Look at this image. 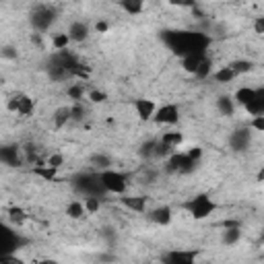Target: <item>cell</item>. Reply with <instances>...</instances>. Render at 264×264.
Returning a JSON list of instances; mask_svg holds the SVG:
<instances>
[{
    "instance_id": "6da1fadb",
    "label": "cell",
    "mask_w": 264,
    "mask_h": 264,
    "mask_svg": "<svg viewBox=\"0 0 264 264\" xmlns=\"http://www.w3.org/2000/svg\"><path fill=\"white\" fill-rule=\"evenodd\" d=\"M99 184L103 188V192H110V194H118L124 196L128 192V174L118 172V170H103L97 174Z\"/></svg>"
},
{
    "instance_id": "7a4b0ae2",
    "label": "cell",
    "mask_w": 264,
    "mask_h": 264,
    "mask_svg": "<svg viewBox=\"0 0 264 264\" xmlns=\"http://www.w3.org/2000/svg\"><path fill=\"white\" fill-rule=\"evenodd\" d=\"M182 206L188 210V213H190L194 219H198V221L208 219V217L217 210L215 200L210 198L208 194H196L194 198H190V200H188V202H184Z\"/></svg>"
},
{
    "instance_id": "3957f363",
    "label": "cell",
    "mask_w": 264,
    "mask_h": 264,
    "mask_svg": "<svg viewBox=\"0 0 264 264\" xmlns=\"http://www.w3.org/2000/svg\"><path fill=\"white\" fill-rule=\"evenodd\" d=\"M198 170V163L192 161L186 153H172L165 159V172L167 174H180V176H190Z\"/></svg>"
},
{
    "instance_id": "277c9868",
    "label": "cell",
    "mask_w": 264,
    "mask_h": 264,
    "mask_svg": "<svg viewBox=\"0 0 264 264\" xmlns=\"http://www.w3.org/2000/svg\"><path fill=\"white\" fill-rule=\"evenodd\" d=\"M56 7H52V5H35L33 11H31V25L35 31H47L52 27V23L56 21Z\"/></svg>"
},
{
    "instance_id": "5b68a950",
    "label": "cell",
    "mask_w": 264,
    "mask_h": 264,
    "mask_svg": "<svg viewBox=\"0 0 264 264\" xmlns=\"http://www.w3.org/2000/svg\"><path fill=\"white\" fill-rule=\"evenodd\" d=\"M151 122H155L157 126H174L180 122V108L176 103H165L161 108H157Z\"/></svg>"
},
{
    "instance_id": "8992f818",
    "label": "cell",
    "mask_w": 264,
    "mask_h": 264,
    "mask_svg": "<svg viewBox=\"0 0 264 264\" xmlns=\"http://www.w3.org/2000/svg\"><path fill=\"white\" fill-rule=\"evenodd\" d=\"M75 188H77L85 198H87V196H99V194L103 192L97 174H95V176H93V174H83V176H79L77 182H75Z\"/></svg>"
},
{
    "instance_id": "52a82bcc",
    "label": "cell",
    "mask_w": 264,
    "mask_h": 264,
    "mask_svg": "<svg viewBox=\"0 0 264 264\" xmlns=\"http://www.w3.org/2000/svg\"><path fill=\"white\" fill-rule=\"evenodd\" d=\"M134 112H136V116H138V120L140 122H151L153 120V116H155V112H157V105H155V101L153 99H149V97H140V99H134Z\"/></svg>"
},
{
    "instance_id": "ba28073f",
    "label": "cell",
    "mask_w": 264,
    "mask_h": 264,
    "mask_svg": "<svg viewBox=\"0 0 264 264\" xmlns=\"http://www.w3.org/2000/svg\"><path fill=\"white\" fill-rule=\"evenodd\" d=\"M196 250H174L163 258V264H196Z\"/></svg>"
},
{
    "instance_id": "9c48e42d",
    "label": "cell",
    "mask_w": 264,
    "mask_h": 264,
    "mask_svg": "<svg viewBox=\"0 0 264 264\" xmlns=\"http://www.w3.org/2000/svg\"><path fill=\"white\" fill-rule=\"evenodd\" d=\"M149 219H151L155 225L165 227V225H170V223H172V219H174V210H172V206H167V204L157 206V208L149 210Z\"/></svg>"
},
{
    "instance_id": "30bf717a",
    "label": "cell",
    "mask_w": 264,
    "mask_h": 264,
    "mask_svg": "<svg viewBox=\"0 0 264 264\" xmlns=\"http://www.w3.org/2000/svg\"><path fill=\"white\" fill-rule=\"evenodd\" d=\"M13 99H15V105H17L15 114L27 118V116H31V114L35 112V101H33V97H29V95H25V93H17V95H13Z\"/></svg>"
},
{
    "instance_id": "8fae6325",
    "label": "cell",
    "mask_w": 264,
    "mask_h": 264,
    "mask_svg": "<svg viewBox=\"0 0 264 264\" xmlns=\"http://www.w3.org/2000/svg\"><path fill=\"white\" fill-rule=\"evenodd\" d=\"M89 33H91V29H89V23H85V21H73L68 31H66L68 39L75 43H83L89 37Z\"/></svg>"
},
{
    "instance_id": "7c38bea8",
    "label": "cell",
    "mask_w": 264,
    "mask_h": 264,
    "mask_svg": "<svg viewBox=\"0 0 264 264\" xmlns=\"http://www.w3.org/2000/svg\"><path fill=\"white\" fill-rule=\"evenodd\" d=\"M120 204L126 206L128 210H134V213H147L149 198L147 196H128V194H124L120 198Z\"/></svg>"
},
{
    "instance_id": "4fadbf2b",
    "label": "cell",
    "mask_w": 264,
    "mask_h": 264,
    "mask_svg": "<svg viewBox=\"0 0 264 264\" xmlns=\"http://www.w3.org/2000/svg\"><path fill=\"white\" fill-rule=\"evenodd\" d=\"M0 163L5 165H19L21 163V155H19V147L11 145V147H0Z\"/></svg>"
},
{
    "instance_id": "5bb4252c",
    "label": "cell",
    "mask_w": 264,
    "mask_h": 264,
    "mask_svg": "<svg viewBox=\"0 0 264 264\" xmlns=\"http://www.w3.org/2000/svg\"><path fill=\"white\" fill-rule=\"evenodd\" d=\"M229 145L233 151H246L250 147V128H239L231 134Z\"/></svg>"
},
{
    "instance_id": "9a60e30c",
    "label": "cell",
    "mask_w": 264,
    "mask_h": 264,
    "mask_svg": "<svg viewBox=\"0 0 264 264\" xmlns=\"http://www.w3.org/2000/svg\"><path fill=\"white\" fill-rule=\"evenodd\" d=\"M246 110L252 116H264V89H256V97L246 105Z\"/></svg>"
},
{
    "instance_id": "2e32d148",
    "label": "cell",
    "mask_w": 264,
    "mask_h": 264,
    "mask_svg": "<svg viewBox=\"0 0 264 264\" xmlns=\"http://www.w3.org/2000/svg\"><path fill=\"white\" fill-rule=\"evenodd\" d=\"M33 176L41 178L43 182H56V180H58V172L52 170V167H47L45 161H37V165L33 167Z\"/></svg>"
},
{
    "instance_id": "e0dca14e",
    "label": "cell",
    "mask_w": 264,
    "mask_h": 264,
    "mask_svg": "<svg viewBox=\"0 0 264 264\" xmlns=\"http://www.w3.org/2000/svg\"><path fill=\"white\" fill-rule=\"evenodd\" d=\"M217 112L221 116H235V101H233L231 95L217 97Z\"/></svg>"
},
{
    "instance_id": "ac0fdd59",
    "label": "cell",
    "mask_w": 264,
    "mask_h": 264,
    "mask_svg": "<svg viewBox=\"0 0 264 264\" xmlns=\"http://www.w3.org/2000/svg\"><path fill=\"white\" fill-rule=\"evenodd\" d=\"M202 58H204V52H194V54H188V56L182 58V68H184L186 73L194 75L196 68H198V64L202 62Z\"/></svg>"
},
{
    "instance_id": "d6986e66",
    "label": "cell",
    "mask_w": 264,
    "mask_h": 264,
    "mask_svg": "<svg viewBox=\"0 0 264 264\" xmlns=\"http://www.w3.org/2000/svg\"><path fill=\"white\" fill-rule=\"evenodd\" d=\"M159 142H163L165 147H170V149H178V147H182V142H184V134L182 132H178V130H170V132H163L161 134V138H159Z\"/></svg>"
},
{
    "instance_id": "ffe728a7",
    "label": "cell",
    "mask_w": 264,
    "mask_h": 264,
    "mask_svg": "<svg viewBox=\"0 0 264 264\" xmlns=\"http://www.w3.org/2000/svg\"><path fill=\"white\" fill-rule=\"evenodd\" d=\"M52 122H54L56 128H64L70 122V105H60V108L52 116Z\"/></svg>"
},
{
    "instance_id": "44dd1931",
    "label": "cell",
    "mask_w": 264,
    "mask_h": 264,
    "mask_svg": "<svg viewBox=\"0 0 264 264\" xmlns=\"http://www.w3.org/2000/svg\"><path fill=\"white\" fill-rule=\"evenodd\" d=\"M47 77H50V81H54V83H62V81L73 79L70 73H68L64 66H58V64H54V62H52L50 68H47Z\"/></svg>"
},
{
    "instance_id": "7402d4cb",
    "label": "cell",
    "mask_w": 264,
    "mask_h": 264,
    "mask_svg": "<svg viewBox=\"0 0 264 264\" xmlns=\"http://www.w3.org/2000/svg\"><path fill=\"white\" fill-rule=\"evenodd\" d=\"M254 97H256V89H254V87H239V89L233 93V101L239 103V105H244V108H246V105H248Z\"/></svg>"
},
{
    "instance_id": "603a6c76",
    "label": "cell",
    "mask_w": 264,
    "mask_h": 264,
    "mask_svg": "<svg viewBox=\"0 0 264 264\" xmlns=\"http://www.w3.org/2000/svg\"><path fill=\"white\" fill-rule=\"evenodd\" d=\"M87 213H85V206H83V200H70L66 204V217L68 219H83Z\"/></svg>"
},
{
    "instance_id": "cb8c5ba5",
    "label": "cell",
    "mask_w": 264,
    "mask_h": 264,
    "mask_svg": "<svg viewBox=\"0 0 264 264\" xmlns=\"http://www.w3.org/2000/svg\"><path fill=\"white\" fill-rule=\"evenodd\" d=\"M215 79V83H221V85H227V83H233L235 79H237V75L229 68V66H221L219 70H215L213 75H210Z\"/></svg>"
},
{
    "instance_id": "d4e9b609",
    "label": "cell",
    "mask_w": 264,
    "mask_h": 264,
    "mask_svg": "<svg viewBox=\"0 0 264 264\" xmlns=\"http://www.w3.org/2000/svg\"><path fill=\"white\" fill-rule=\"evenodd\" d=\"M155 147H157V138L145 140V142L138 147V157H140V159H145V161L155 159Z\"/></svg>"
},
{
    "instance_id": "484cf974",
    "label": "cell",
    "mask_w": 264,
    "mask_h": 264,
    "mask_svg": "<svg viewBox=\"0 0 264 264\" xmlns=\"http://www.w3.org/2000/svg\"><path fill=\"white\" fill-rule=\"evenodd\" d=\"M9 219H11V223H15L17 227H21V225L27 223L29 215L25 213V208H21V206H11V208H9Z\"/></svg>"
},
{
    "instance_id": "4316f807",
    "label": "cell",
    "mask_w": 264,
    "mask_h": 264,
    "mask_svg": "<svg viewBox=\"0 0 264 264\" xmlns=\"http://www.w3.org/2000/svg\"><path fill=\"white\" fill-rule=\"evenodd\" d=\"M227 66H229L237 77H239V75H248V73L254 70V62H252V60H231Z\"/></svg>"
},
{
    "instance_id": "83f0119b",
    "label": "cell",
    "mask_w": 264,
    "mask_h": 264,
    "mask_svg": "<svg viewBox=\"0 0 264 264\" xmlns=\"http://www.w3.org/2000/svg\"><path fill=\"white\" fill-rule=\"evenodd\" d=\"M120 9L126 11L128 15H140L145 11V3H142V0H122Z\"/></svg>"
},
{
    "instance_id": "f1b7e54d",
    "label": "cell",
    "mask_w": 264,
    "mask_h": 264,
    "mask_svg": "<svg viewBox=\"0 0 264 264\" xmlns=\"http://www.w3.org/2000/svg\"><path fill=\"white\" fill-rule=\"evenodd\" d=\"M91 165L97 167L99 172L112 170V157H110V155H103V153H97V155L91 157Z\"/></svg>"
},
{
    "instance_id": "f546056e",
    "label": "cell",
    "mask_w": 264,
    "mask_h": 264,
    "mask_svg": "<svg viewBox=\"0 0 264 264\" xmlns=\"http://www.w3.org/2000/svg\"><path fill=\"white\" fill-rule=\"evenodd\" d=\"M66 95H68L75 103H81V99L87 95L85 85H83V83H73V85H68V87H66Z\"/></svg>"
},
{
    "instance_id": "4dcf8cb0",
    "label": "cell",
    "mask_w": 264,
    "mask_h": 264,
    "mask_svg": "<svg viewBox=\"0 0 264 264\" xmlns=\"http://www.w3.org/2000/svg\"><path fill=\"white\" fill-rule=\"evenodd\" d=\"M210 75H213V62H210V58L208 56H204L202 58V62L198 64V68H196V73H194V77H198V79H208Z\"/></svg>"
},
{
    "instance_id": "1f68e13d",
    "label": "cell",
    "mask_w": 264,
    "mask_h": 264,
    "mask_svg": "<svg viewBox=\"0 0 264 264\" xmlns=\"http://www.w3.org/2000/svg\"><path fill=\"white\" fill-rule=\"evenodd\" d=\"M83 206H85L87 215H95L101 206V200H99V196H87V198H83Z\"/></svg>"
},
{
    "instance_id": "d6a6232c",
    "label": "cell",
    "mask_w": 264,
    "mask_h": 264,
    "mask_svg": "<svg viewBox=\"0 0 264 264\" xmlns=\"http://www.w3.org/2000/svg\"><path fill=\"white\" fill-rule=\"evenodd\" d=\"M242 237V229L239 227H233V229H225L223 231V244L225 246H235Z\"/></svg>"
},
{
    "instance_id": "836d02e7",
    "label": "cell",
    "mask_w": 264,
    "mask_h": 264,
    "mask_svg": "<svg viewBox=\"0 0 264 264\" xmlns=\"http://www.w3.org/2000/svg\"><path fill=\"white\" fill-rule=\"evenodd\" d=\"M45 165L58 172V170L64 165V155H62V153H50L47 159H45Z\"/></svg>"
},
{
    "instance_id": "e575fe53",
    "label": "cell",
    "mask_w": 264,
    "mask_h": 264,
    "mask_svg": "<svg viewBox=\"0 0 264 264\" xmlns=\"http://www.w3.org/2000/svg\"><path fill=\"white\" fill-rule=\"evenodd\" d=\"M68 43H70V39H68L66 33H56L54 37H52V47L58 50V52H64L68 47Z\"/></svg>"
},
{
    "instance_id": "d590c367",
    "label": "cell",
    "mask_w": 264,
    "mask_h": 264,
    "mask_svg": "<svg viewBox=\"0 0 264 264\" xmlns=\"http://www.w3.org/2000/svg\"><path fill=\"white\" fill-rule=\"evenodd\" d=\"M172 153H176V151H174V149H170V147H165L163 142H159V138H157V147H155V159L165 161Z\"/></svg>"
},
{
    "instance_id": "8d00e7d4",
    "label": "cell",
    "mask_w": 264,
    "mask_h": 264,
    "mask_svg": "<svg viewBox=\"0 0 264 264\" xmlns=\"http://www.w3.org/2000/svg\"><path fill=\"white\" fill-rule=\"evenodd\" d=\"M0 58H3V60H17L19 52H17L15 45H3V47H0Z\"/></svg>"
},
{
    "instance_id": "74e56055",
    "label": "cell",
    "mask_w": 264,
    "mask_h": 264,
    "mask_svg": "<svg viewBox=\"0 0 264 264\" xmlns=\"http://www.w3.org/2000/svg\"><path fill=\"white\" fill-rule=\"evenodd\" d=\"M85 108H83V103H75V105H70V120H75V122H83V118H85Z\"/></svg>"
},
{
    "instance_id": "f35d334b",
    "label": "cell",
    "mask_w": 264,
    "mask_h": 264,
    "mask_svg": "<svg viewBox=\"0 0 264 264\" xmlns=\"http://www.w3.org/2000/svg\"><path fill=\"white\" fill-rule=\"evenodd\" d=\"M87 97H89L91 103H103V101H108V93L99 91V89H91V91L87 93Z\"/></svg>"
},
{
    "instance_id": "ab89813d",
    "label": "cell",
    "mask_w": 264,
    "mask_h": 264,
    "mask_svg": "<svg viewBox=\"0 0 264 264\" xmlns=\"http://www.w3.org/2000/svg\"><path fill=\"white\" fill-rule=\"evenodd\" d=\"M0 264H25V260L19 258V256L13 252V254H3V256H0Z\"/></svg>"
},
{
    "instance_id": "60d3db41",
    "label": "cell",
    "mask_w": 264,
    "mask_h": 264,
    "mask_svg": "<svg viewBox=\"0 0 264 264\" xmlns=\"http://www.w3.org/2000/svg\"><path fill=\"white\" fill-rule=\"evenodd\" d=\"M250 130H256V132H264V116H254L248 124Z\"/></svg>"
},
{
    "instance_id": "b9f144b4",
    "label": "cell",
    "mask_w": 264,
    "mask_h": 264,
    "mask_svg": "<svg viewBox=\"0 0 264 264\" xmlns=\"http://www.w3.org/2000/svg\"><path fill=\"white\" fill-rule=\"evenodd\" d=\"M186 155L190 157V159H192V161L200 163V159H202V155H204V153H202V149H200V147H192V149H190V151H188Z\"/></svg>"
},
{
    "instance_id": "7bdbcfd3",
    "label": "cell",
    "mask_w": 264,
    "mask_h": 264,
    "mask_svg": "<svg viewBox=\"0 0 264 264\" xmlns=\"http://www.w3.org/2000/svg\"><path fill=\"white\" fill-rule=\"evenodd\" d=\"M254 31H256L258 35L264 33V17H256V21H254Z\"/></svg>"
},
{
    "instance_id": "ee69618b",
    "label": "cell",
    "mask_w": 264,
    "mask_h": 264,
    "mask_svg": "<svg viewBox=\"0 0 264 264\" xmlns=\"http://www.w3.org/2000/svg\"><path fill=\"white\" fill-rule=\"evenodd\" d=\"M95 29H97L99 33H105V31H108V29H110V25H108V23H105V21H99V23L95 25Z\"/></svg>"
},
{
    "instance_id": "f6af8a7d",
    "label": "cell",
    "mask_w": 264,
    "mask_h": 264,
    "mask_svg": "<svg viewBox=\"0 0 264 264\" xmlns=\"http://www.w3.org/2000/svg\"><path fill=\"white\" fill-rule=\"evenodd\" d=\"M39 264H58V260H52V258H45V260H41Z\"/></svg>"
}]
</instances>
